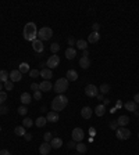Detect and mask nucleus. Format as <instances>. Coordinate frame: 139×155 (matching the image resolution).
Returning <instances> with one entry per match:
<instances>
[{"mask_svg":"<svg viewBox=\"0 0 139 155\" xmlns=\"http://www.w3.org/2000/svg\"><path fill=\"white\" fill-rule=\"evenodd\" d=\"M59 50H60V44L59 43H53L52 46H50V51H52L53 54H56Z\"/></svg>","mask_w":139,"mask_h":155,"instance_id":"72a5a7b5","label":"nucleus"},{"mask_svg":"<svg viewBox=\"0 0 139 155\" xmlns=\"http://www.w3.org/2000/svg\"><path fill=\"white\" fill-rule=\"evenodd\" d=\"M67 104H68V98L65 97V95L57 94V97H54L53 101H52V109L54 112H60L67 107Z\"/></svg>","mask_w":139,"mask_h":155,"instance_id":"f03ea898","label":"nucleus"},{"mask_svg":"<svg viewBox=\"0 0 139 155\" xmlns=\"http://www.w3.org/2000/svg\"><path fill=\"white\" fill-rule=\"evenodd\" d=\"M46 119H48V122H52V123H56V122H59V119H60L59 112L50 111V112L48 114V116H46Z\"/></svg>","mask_w":139,"mask_h":155,"instance_id":"ddd939ff","label":"nucleus"},{"mask_svg":"<svg viewBox=\"0 0 139 155\" xmlns=\"http://www.w3.org/2000/svg\"><path fill=\"white\" fill-rule=\"evenodd\" d=\"M46 123H48V119H46L45 116H39L35 122L36 127H43V126H46Z\"/></svg>","mask_w":139,"mask_h":155,"instance_id":"393cba45","label":"nucleus"},{"mask_svg":"<svg viewBox=\"0 0 139 155\" xmlns=\"http://www.w3.org/2000/svg\"><path fill=\"white\" fill-rule=\"evenodd\" d=\"M31 89L33 90V92H38V90H39V83H32Z\"/></svg>","mask_w":139,"mask_h":155,"instance_id":"37998d69","label":"nucleus"},{"mask_svg":"<svg viewBox=\"0 0 139 155\" xmlns=\"http://www.w3.org/2000/svg\"><path fill=\"white\" fill-rule=\"evenodd\" d=\"M82 57H89V51H88V50H83Z\"/></svg>","mask_w":139,"mask_h":155,"instance_id":"3c124183","label":"nucleus"},{"mask_svg":"<svg viewBox=\"0 0 139 155\" xmlns=\"http://www.w3.org/2000/svg\"><path fill=\"white\" fill-rule=\"evenodd\" d=\"M97 100H104V98H103V95H100V94H97Z\"/></svg>","mask_w":139,"mask_h":155,"instance_id":"603ef678","label":"nucleus"},{"mask_svg":"<svg viewBox=\"0 0 139 155\" xmlns=\"http://www.w3.org/2000/svg\"><path fill=\"white\" fill-rule=\"evenodd\" d=\"M52 139H53V134L50 133V131H46V133L43 134V140L46 141V143H50V141H52Z\"/></svg>","mask_w":139,"mask_h":155,"instance_id":"473e14b6","label":"nucleus"},{"mask_svg":"<svg viewBox=\"0 0 139 155\" xmlns=\"http://www.w3.org/2000/svg\"><path fill=\"white\" fill-rule=\"evenodd\" d=\"M38 36V28L35 22H27L24 26V39L28 42H33Z\"/></svg>","mask_w":139,"mask_h":155,"instance_id":"f257e3e1","label":"nucleus"},{"mask_svg":"<svg viewBox=\"0 0 139 155\" xmlns=\"http://www.w3.org/2000/svg\"><path fill=\"white\" fill-rule=\"evenodd\" d=\"M92 28H93V32H99L100 25L97 24V22H95V24H93V26H92Z\"/></svg>","mask_w":139,"mask_h":155,"instance_id":"a18cd8bd","label":"nucleus"},{"mask_svg":"<svg viewBox=\"0 0 139 155\" xmlns=\"http://www.w3.org/2000/svg\"><path fill=\"white\" fill-rule=\"evenodd\" d=\"M138 139H139V133H138Z\"/></svg>","mask_w":139,"mask_h":155,"instance_id":"5fc2aeb1","label":"nucleus"},{"mask_svg":"<svg viewBox=\"0 0 139 155\" xmlns=\"http://www.w3.org/2000/svg\"><path fill=\"white\" fill-rule=\"evenodd\" d=\"M77 47L80 48V50H88V42L86 40H77Z\"/></svg>","mask_w":139,"mask_h":155,"instance_id":"bb28decb","label":"nucleus"},{"mask_svg":"<svg viewBox=\"0 0 139 155\" xmlns=\"http://www.w3.org/2000/svg\"><path fill=\"white\" fill-rule=\"evenodd\" d=\"M13 86H14V83H13L11 80H7V82L4 83V89H6V90H13Z\"/></svg>","mask_w":139,"mask_h":155,"instance_id":"e433bc0d","label":"nucleus"},{"mask_svg":"<svg viewBox=\"0 0 139 155\" xmlns=\"http://www.w3.org/2000/svg\"><path fill=\"white\" fill-rule=\"evenodd\" d=\"M77 56V50L74 47H68L67 50H65V58L67 60H74Z\"/></svg>","mask_w":139,"mask_h":155,"instance_id":"412c9836","label":"nucleus"},{"mask_svg":"<svg viewBox=\"0 0 139 155\" xmlns=\"http://www.w3.org/2000/svg\"><path fill=\"white\" fill-rule=\"evenodd\" d=\"M95 114L97 116H103L104 114H106V105H104V104H99V105L95 108Z\"/></svg>","mask_w":139,"mask_h":155,"instance_id":"5701e85b","label":"nucleus"},{"mask_svg":"<svg viewBox=\"0 0 139 155\" xmlns=\"http://www.w3.org/2000/svg\"><path fill=\"white\" fill-rule=\"evenodd\" d=\"M80 67L82 68V69H88V68L91 67V60H89V57H81Z\"/></svg>","mask_w":139,"mask_h":155,"instance_id":"a211bd4d","label":"nucleus"},{"mask_svg":"<svg viewBox=\"0 0 139 155\" xmlns=\"http://www.w3.org/2000/svg\"><path fill=\"white\" fill-rule=\"evenodd\" d=\"M75 150H77L78 152H81V154H83V152L88 151V147H86V144H83L82 141H81V143H77Z\"/></svg>","mask_w":139,"mask_h":155,"instance_id":"c85d7f7f","label":"nucleus"},{"mask_svg":"<svg viewBox=\"0 0 139 155\" xmlns=\"http://www.w3.org/2000/svg\"><path fill=\"white\" fill-rule=\"evenodd\" d=\"M18 71L21 72V73H29V65H28L27 62H21L20 64V67H18Z\"/></svg>","mask_w":139,"mask_h":155,"instance_id":"a878e982","label":"nucleus"},{"mask_svg":"<svg viewBox=\"0 0 139 155\" xmlns=\"http://www.w3.org/2000/svg\"><path fill=\"white\" fill-rule=\"evenodd\" d=\"M50 151H52V145H50V143H46V141H45L43 144H40L39 152L42 155H49V152Z\"/></svg>","mask_w":139,"mask_h":155,"instance_id":"f8f14e48","label":"nucleus"},{"mask_svg":"<svg viewBox=\"0 0 139 155\" xmlns=\"http://www.w3.org/2000/svg\"><path fill=\"white\" fill-rule=\"evenodd\" d=\"M8 78H10V73H8L7 71H0V83H1V82H3V83H6V82H7L8 80Z\"/></svg>","mask_w":139,"mask_h":155,"instance_id":"cd10ccee","label":"nucleus"},{"mask_svg":"<svg viewBox=\"0 0 139 155\" xmlns=\"http://www.w3.org/2000/svg\"><path fill=\"white\" fill-rule=\"evenodd\" d=\"M40 76H42L45 80H49V79H50V78L53 76L52 69H49V68H43V69L40 71Z\"/></svg>","mask_w":139,"mask_h":155,"instance_id":"4be33fe9","label":"nucleus"},{"mask_svg":"<svg viewBox=\"0 0 139 155\" xmlns=\"http://www.w3.org/2000/svg\"><path fill=\"white\" fill-rule=\"evenodd\" d=\"M85 94L88 97H97L99 94V87H96L95 84H88L85 87Z\"/></svg>","mask_w":139,"mask_h":155,"instance_id":"0eeeda50","label":"nucleus"},{"mask_svg":"<svg viewBox=\"0 0 139 155\" xmlns=\"http://www.w3.org/2000/svg\"><path fill=\"white\" fill-rule=\"evenodd\" d=\"M53 36V31L52 28H49V26H43V28H40L39 31H38V37H39V40H49L52 39Z\"/></svg>","mask_w":139,"mask_h":155,"instance_id":"20e7f679","label":"nucleus"},{"mask_svg":"<svg viewBox=\"0 0 139 155\" xmlns=\"http://www.w3.org/2000/svg\"><path fill=\"white\" fill-rule=\"evenodd\" d=\"M75 43H77V42H75V39H74V37H70V39H68V44H70V47H72Z\"/></svg>","mask_w":139,"mask_h":155,"instance_id":"c03bdc74","label":"nucleus"},{"mask_svg":"<svg viewBox=\"0 0 139 155\" xmlns=\"http://www.w3.org/2000/svg\"><path fill=\"white\" fill-rule=\"evenodd\" d=\"M7 100V93L6 92H0V104H3Z\"/></svg>","mask_w":139,"mask_h":155,"instance_id":"ea45409f","label":"nucleus"},{"mask_svg":"<svg viewBox=\"0 0 139 155\" xmlns=\"http://www.w3.org/2000/svg\"><path fill=\"white\" fill-rule=\"evenodd\" d=\"M71 136H72V140H74V141L81 143V141L83 140V137H85V133H83V130L81 129V127H75V129L72 130Z\"/></svg>","mask_w":139,"mask_h":155,"instance_id":"423d86ee","label":"nucleus"},{"mask_svg":"<svg viewBox=\"0 0 139 155\" xmlns=\"http://www.w3.org/2000/svg\"><path fill=\"white\" fill-rule=\"evenodd\" d=\"M20 100H21V103H22V105H28V104H31L32 97H31L29 93H22L21 97H20Z\"/></svg>","mask_w":139,"mask_h":155,"instance_id":"6ab92c4d","label":"nucleus"},{"mask_svg":"<svg viewBox=\"0 0 139 155\" xmlns=\"http://www.w3.org/2000/svg\"><path fill=\"white\" fill-rule=\"evenodd\" d=\"M17 111H18V114H20V115H25V114L28 112V109H27V107H25V105H21V107L18 108Z\"/></svg>","mask_w":139,"mask_h":155,"instance_id":"58836bf2","label":"nucleus"},{"mask_svg":"<svg viewBox=\"0 0 139 155\" xmlns=\"http://www.w3.org/2000/svg\"><path fill=\"white\" fill-rule=\"evenodd\" d=\"M40 75V72L38 71V69H31V71H29V76H31V78H38V76Z\"/></svg>","mask_w":139,"mask_h":155,"instance_id":"f704fd0d","label":"nucleus"},{"mask_svg":"<svg viewBox=\"0 0 139 155\" xmlns=\"http://www.w3.org/2000/svg\"><path fill=\"white\" fill-rule=\"evenodd\" d=\"M78 79V72L75 69H68L67 71V80L68 82H75Z\"/></svg>","mask_w":139,"mask_h":155,"instance_id":"4468645a","label":"nucleus"},{"mask_svg":"<svg viewBox=\"0 0 139 155\" xmlns=\"http://www.w3.org/2000/svg\"><path fill=\"white\" fill-rule=\"evenodd\" d=\"M22 126H24V127L33 126V120H32L31 118H24V120H22Z\"/></svg>","mask_w":139,"mask_h":155,"instance_id":"2f4dec72","label":"nucleus"},{"mask_svg":"<svg viewBox=\"0 0 139 155\" xmlns=\"http://www.w3.org/2000/svg\"><path fill=\"white\" fill-rule=\"evenodd\" d=\"M14 133H16L17 136H25V127L24 126H17L16 129H14Z\"/></svg>","mask_w":139,"mask_h":155,"instance_id":"7c9ffc66","label":"nucleus"},{"mask_svg":"<svg viewBox=\"0 0 139 155\" xmlns=\"http://www.w3.org/2000/svg\"><path fill=\"white\" fill-rule=\"evenodd\" d=\"M81 116H82L83 119H89L92 116V108L91 107H83L81 109Z\"/></svg>","mask_w":139,"mask_h":155,"instance_id":"dca6fc26","label":"nucleus"},{"mask_svg":"<svg viewBox=\"0 0 139 155\" xmlns=\"http://www.w3.org/2000/svg\"><path fill=\"white\" fill-rule=\"evenodd\" d=\"M50 145L52 148H56V150H59L61 145H63V140L60 139V137H53L52 141H50Z\"/></svg>","mask_w":139,"mask_h":155,"instance_id":"f3484780","label":"nucleus"},{"mask_svg":"<svg viewBox=\"0 0 139 155\" xmlns=\"http://www.w3.org/2000/svg\"><path fill=\"white\" fill-rule=\"evenodd\" d=\"M24 137H25V140H27V141H31V140H32V134H29V133H25Z\"/></svg>","mask_w":139,"mask_h":155,"instance_id":"de8ad7c7","label":"nucleus"},{"mask_svg":"<svg viewBox=\"0 0 139 155\" xmlns=\"http://www.w3.org/2000/svg\"><path fill=\"white\" fill-rule=\"evenodd\" d=\"M95 133H96L95 127H91V129H89V134H91V136H95Z\"/></svg>","mask_w":139,"mask_h":155,"instance_id":"8fccbe9b","label":"nucleus"},{"mask_svg":"<svg viewBox=\"0 0 139 155\" xmlns=\"http://www.w3.org/2000/svg\"><path fill=\"white\" fill-rule=\"evenodd\" d=\"M115 136H117L118 140H128L131 137V130L127 129V127H118L115 130Z\"/></svg>","mask_w":139,"mask_h":155,"instance_id":"39448f33","label":"nucleus"},{"mask_svg":"<svg viewBox=\"0 0 139 155\" xmlns=\"http://www.w3.org/2000/svg\"><path fill=\"white\" fill-rule=\"evenodd\" d=\"M7 112H8V108L6 105H3V104H0V115H6Z\"/></svg>","mask_w":139,"mask_h":155,"instance_id":"4c0bfd02","label":"nucleus"},{"mask_svg":"<svg viewBox=\"0 0 139 155\" xmlns=\"http://www.w3.org/2000/svg\"><path fill=\"white\" fill-rule=\"evenodd\" d=\"M60 64V57L59 56H50L48 58V68L49 69H53V68H57Z\"/></svg>","mask_w":139,"mask_h":155,"instance_id":"6e6552de","label":"nucleus"},{"mask_svg":"<svg viewBox=\"0 0 139 155\" xmlns=\"http://www.w3.org/2000/svg\"><path fill=\"white\" fill-rule=\"evenodd\" d=\"M67 89H68L67 78H60V79L54 83V86H53V90H54L57 94H63V93H65L67 92Z\"/></svg>","mask_w":139,"mask_h":155,"instance_id":"7ed1b4c3","label":"nucleus"},{"mask_svg":"<svg viewBox=\"0 0 139 155\" xmlns=\"http://www.w3.org/2000/svg\"><path fill=\"white\" fill-rule=\"evenodd\" d=\"M0 92H3V84L0 83Z\"/></svg>","mask_w":139,"mask_h":155,"instance_id":"864d4df0","label":"nucleus"},{"mask_svg":"<svg viewBox=\"0 0 139 155\" xmlns=\"http://www.w3.org/2000/svg\"><path fill=\"white\" fill-rule=\"evenodd\" d=\"M32 48H33L36 53H43V50H45L43 42L39 40V39H35L33 42H32Z\"/></svg>","mask_w":139,"mask_h":155,"instance_id":"1a4fd4ad","label":"nucleus"},{"mask_svg":"<svg viewBox=\"0 0 139 155\" xmlns=\"http://www.w3.org/2000/svg\"><path fill=\"white\" fill-rule=\"evenodd\" d=\"M33 98H35V100H40V98H42V92L38 90V92L33 93Z\"/></svg>","mask_w":139,"mask_h":155,"instance_id":"79ce46f5","label":"nucleus"},{"mask_svg":"<svg viewBox=\"0 0 139 155\" xmlns=\"http://www.w3.org/2000/svg\"><path fill=\"white\" fill-rule=\"evenodd\" d=\"M52 89H53V84L50 83V80H43L42 83H39V90L40 92L48 93V92H50Z\"/></svg>","mask_w":139,"mask_h":155,"instance_id":"9b49d317","label":"nucleus"},{"mask_svg":"<svg viewBox=\"0 0 139 155\" xmlns=\"http://www.w3.org/2000/svg\"><path fill=\"white\" fill-rule=\"evenodd\" d=\"M67 147H68V150H72V148H75V147H77V141H74V140H71V141H68Z\"/></svg>","mask_w":139,"mask_h":155,"instance_id":"a19ab883","label":"nucleus"},{"mask_svg":"<svg viewBox=\"0 0 139 155\" xmlns=\"http://www.w3.org/2000/svg\"><path fill=\"white\" fill-rule=\"evenodd\" d=\"M21 79H22V73H21L18 69H13V71L10 72V80H11L13 83H14V82H20Z\"/></svg>","mask_w":139,"mask_h":155,"instance_id":"9d476101","label":"nucleus"},{"mask_svg":"<svg viewBox=\"0 0 139 155\" xmlns=\"http://www.w3.org/2000/svg\"><path fill=\"white\" fill-rule=\"evenodd\" d=\"M134 103H135L136 105L139 104V93H136V94L134 95Z\"/></svg>","mask_w":139,"mask_h":155,"instance_id":"49530a36","label":"nucleus"},{"mask_svg":"<svg viewBox=\"0 0 139 155\" xmlns=\"http://www.w3.org/2000/svg\"><path fill=\"white\" fill-rule=\"evenodd\" d=\"M109 126H110V129H113V130H117L118 129V123H117V120H110V123H109Z\"/></svg>","mask_w":139,"mask_h":155,"instance_id":"c9c22d12","label":"nucleus"},{"mask_svg":"<svg viewBox=\"0 0 139 155\" xmlns=\"http://www.w3.org/2000/svg\"><path fill=\"white\" fill-rule=\"evenodd\" d=\"M125 109H128V111H131V112H136L138 111V108H136V104L134 103V101H128V103H125Z\"/></svg>","mask_w":139,"mask_h":155,"instance_id":"b1692460","label":"nucleus"},{"mask_svg":"<svg viewBox=\"0 0 139 155\" xmlns=\"http://www.w3.org/2000/svg\"><path fill=\"white\" fill-rule=\"evenodd\" d=\"M117 123H118L120 127H125L128 123H129V118H128L127 115H121L118 119H117Z\"/></svg>","mask_w":139,"mask_h":155,"instance_id":"aec40b11","label":"nucleus"},{"mask_svg":"<svg viewBox=\"0 0 139 155\" xmlns=\"http://www.w3.org/2000/svg\"><path fill=\"white\" fill-rule=\"evenodd\" d=\"M0 155H11V154H10L8 150H1V151H0Z\"/></svg>","mask_w":139,"mask_h":155,"instance_id":"09e8293b","label":"nucleus"},{"mask_svg":"<svg viewBox=\"0 0 139 155\" xmlns=\"http://www.w3.org/2000/svg\"><path fill=\"white\" fill-rule=\"evenodd\" d=\"M99 40H100L99 32H92V33H89V36H88V42H89V43H97Z\"/></svg>","mask_w":139,"mask_h":155,"instance_id":"2eb2a0df","label":"nucleus"},{"mask_svg":"<svg viewBox=\"0 0 139 155\" xmlns=\"http://www.w3.org/2000/svg\"><path fill=\"white\" fill-rule=\"evenodd\" d=\"M99 92L102 93V94H107V93L110 92V84L103 83V84H102V86L99 87Z\"/></svg>","mask_w":139,"mask_h":155,"instance_id":"c756f323","label":"nucleus"}]
</instances>
